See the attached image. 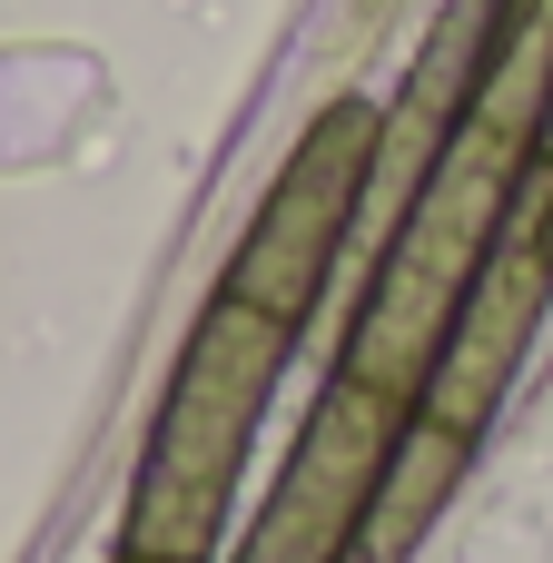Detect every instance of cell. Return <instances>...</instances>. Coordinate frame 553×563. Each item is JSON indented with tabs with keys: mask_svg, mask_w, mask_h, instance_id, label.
<instances>
[{
	"mask_svg": "<svg viewBox=\"0 0 553 563\" xmlns=\"http://www.w3.org/2000/svg\"><path fill=\"white\" fill-rule=\"evenodd\" d=\"M534 158H544L534 129H515V119H495V109H475V99L455 109L445 148L425 158L416 198L396 208V228H386V247H376V277H366V297H356V317H346L336 376L386 386V396H406V406L425 396V376H435V356H445V336H455V307L475 297V277H485V257H495V238H505L524 178H534Z\"/></svg>",
	"mask_w": 553,
	"mask_h": 563,
	"instance_id": "6da1fadb",
	"label": "cell"
},
{
	"mask_svg": "<svg viewBox=\"0 0 553 563\" xmlns=\"http://www.w3.org/2000/svg\"><path fill=\"white\" fill-rule=\"evenodd\" d=\"M287 356H297L287 317H267V307H247L228 287L208 297V317L188 327V346H178V366L158 386V416H148L139 475H129V515H119V554L228 563L257 416H267Z\"/></svg>",
	"mask_w": 553,
	"mask_h": 563,
	"instance_id": "7a4b0ae2",
	"label": "cell"
},
{
	"mask_svg": "<svg viewBox=\"0 0 553 563\" xmlns=\"http://www.w3.org/2000/svg\"><path fill=\"white\" fill-rule=\"evenodd\" d=\"M376 158H386V119L366 99H336L287 148V168H277L267 208L247 218V238H237L218 287L267 307V317H287V327H307L327 277H336V257H346V238H356V208L376 198Z\"/></svg>",
	"mask_w": 553,
	"mask_h": 563,
	"instance_id": "3957f363",
	"label": "cell"
},
{
	"mask_svg": "<svg viewBox=\"0 0 553 563\" xmlns=\"http://www.w3.org/2000/svg\"><path fill=\"white\" fill-rule=\"evenodd\" d=\"M406 416H416L406 396L356 386V376H327L317 386V416L297 426L277 485L237 525V554L228 563H346L356 534H366V515H376V485L396 465Z\"/></svg>",
	"mask_w": 553,
	"mask_h": 563,
	"instance_id": "277c9868",
	"label": "cell"
},
{
	"mask_svg": "<svg viewBox=\"0 0 553 563\" xmlns=\"http://www.w3.org/2000/svg\"><path fill=\"white\" fill-rule=\"evenodd\" d=\"M544 307H553V158H534V178H524V198H515L485 277H475V297L455 307V336H445L416 416H435V426H455V435L485 445L495 406L515 396V376H524V356L544 336Z\"/></svg>",
	"mask_w": 553,
	"mask_h": 563,
	"instance_id": "5b68a950",
	"label": "cell"
},
{
	"mask_svg": "<svg viewBox=\"0 0 553 563\" xmlns=\"http://www.w3.org/2000/svg\"><path fill=\"white\" fill-rule=\"evenodd\" d=\"M465 465H475V435H455V426H435V416H406L396 465H386V485H376V515H366V534H356L346 563H406L425 544V525L445 515V495L465 485Z\"/></svg>",
	"mask_w": 553,
	"mask_h": 563,
	"instance_id": "8992f818",
	"label": "cell"
},
{
	"mask_svg": "<svg viewBox=\"0 0 553 563\" xmlns=\"http://www.w3.org/2000/svg\"><path fill=\"white\" fill-rule=\"evenodd\" d=\"M109 563H148V554H109Z\"/></svg>",
	"mask_w": 553,
	"mask_h": 563,
	"instance_id": "52a82bcc",
	"label": "cell"
}]
</instances>
